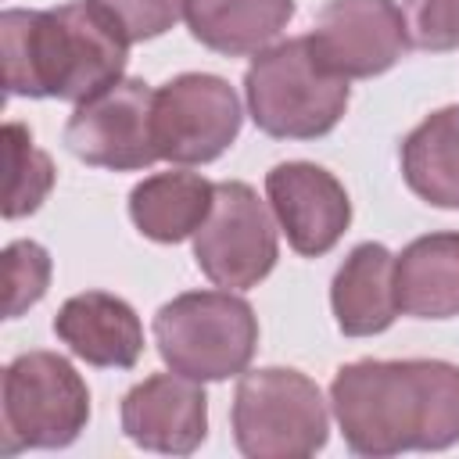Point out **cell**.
<instances>
[{
  "mask_svg": "<svg viewBox=\"0 0 459 459\" xmlns=\"http://www.w3.org/2000/svg\"><path fill=\"white\" fill-rule=\"evenodd\" d=\"M330 405L359 455L441 452L459 441V366L445 359H359L333 373Z\"/></svg>",
  "mask_w": 459,
  "mask_h": 459,
  "instance_id": "6da1fadb",
  "label": "cell"
},
{
  "mask_svg": "<svg viewBox=\"0 0 459 459\" xmlns=\"http://www.w3.org/2000/svg\"><path fill=\"white\" fill-rule=\"evenodd\" d=\"M0 50L11 97L82 104L122 79L129 39L93 0H68L47 11L7 7L0 14Z\"/></svg>",
  "mask_w": 459,
  "mask_h": 459,
  "instance_id": "7a4b0ae2",
  "label": "cell"
},
{
  "mask_svg": "<svg viewBox=\"0 0 459 459\" xmlns=\"http://www.w3.org/2000/svg\"><path fill=\"white\" fill-rule=\"evenodd\" d=\"M244 97L265 136L316 140L341 122L351 86L319 61L308 36H294L255 54L244 72Z\"/></svg>",
  "mask_w": 459,
  "mask_h": 459,
  "instance_id": "3957f363",
  "label": "cell"
},
{
  "mask_svg": "<svg viewBox=\"0 0 459 459\" xmlns=\"http://www.w3.org/2000/svg\"><path fill=\"white\" fill-rule=\"evenodd\" d=\"M154 344L169 369L230 380L247 369L258 344V316L233 290H186L154 312Z\"/></svg>",
  "mask_w": 459,
  "mask_h": 459,
  "instance_id": "277c9868",
  "label": "cell"
},
{
  "mask_svg": "<svg viewBox=\"0 0 459 459\" xmlns=\"http://www.w3.org/2000/svg\"><path fill=\"white\" fill-rule=\"evenodd\" d=\"M330 416L312 377L287 366L240 373L233 441L247 459H305L326 445Z\"/></svg>",
  "mask_w": 459,
  "mask_h": 459,
  "instance_id": "5b68a950",
  "label": "cell"
},
{
  "mask_svg": "<svg viewBox=\"0 0 459 459\" xmlns=\"http://www.w3.org/2000/svg\"><path fill=\"white\" fill-rule=\"evenodd\" d=\"M90 423V387L57 351H25L7 362L0 391V452L65 448Z\"/></svg>",
  "mask_w": 459,
  "mask_h": 459,
  "instance_id": "8992f818",
  "label": "cell"
},
{
  "mask_svg": "<svg viewBox=\"0 0 459 459\" xmlns=\"http://www.w3.org/2000/svg\"><path fill=\"white\" fill-rule=\"evenodd\" d=\"M273 219V208L255 194V186L240 179L215 183L212 212L194 233L197 269L226 290L258 287L280 258Z\"/></svg>",
  "mask_w": 459,
  "mask_h": 459,
  "instance_id": "52a82bcc",
  "label": "cell"
},
{
  "mask_svg": "<svg viewBox=\"0 0 459 459\" xmlns=\"http://www.w3.org/2000/svg\"><path fill=\"white\" fill-rule=\"evenodd\" d=\"M240 122V97L219 75L183 72L154 90V143L165 161H215L237 140Z\"/></svg>",
  "mask_w": 459,
  "mask_h": 459,
  "instance_id": "ba28073f",
  "label": "cell"
},
{
  "mask_svg": "<svg viewBox=\"0 0 459 459\" xmlns=\"http://www.w3.org/2000/svg\"><path fill=\"white\" fill-rule=\"evenodd\" d=\"M65 147L93 169L136 172L154 165V90L143 79H118L75 104L65 122Z\"/></svg>",
  "mask_w": 459,
  "mask_h": 459,
  "instance_id": "9c48e42d",
  "label": "cell"
},
{
  "mask_svg": "<svg viewBox=\"0 0 459 459\" xmlns=\"http://www.w3.org/2000/svg\"><path fill=\"white\" fill-rule=\"evenodd\" d=\"M308 43L330 72L369 79L405 57L409 32L394 0H326Z\"/></svg>",
  "mask_w": 459,
  "mask_h": 459,
  "instance_id": "30bf717a",
  "label": "cell"
},
{
  "mask_svg": "<svg viewBox=\"0 0 459 459\" xmlns=\"http://www.w3.org/2000/svg\"><path fill=\"white\" fill-rule=\"evenodd\" d=\"M265 194L287 244L305 258L326 255L351 222V201L323 165L280 161L265 172Z\"/></svg>",
  "mask_w": 459,
  "mask_h": 459,
  "instance_id": "8fae6325",
  "label": "cell"
},
{
  "mask_svg": "<svg viewBox=\"0 0 459 459\" xmlns=\"http://www.w3.org/2000/svg\"><path fill=\"white\" fill-rule=\"evenodd\" d=\"M122 430L133 445L161 455H190L208 434V394L183 373H154L126 391Z\"/></svg>",
  "mask_w": 459,
  "mask_h": 459,
  "instance_id": "7c38bea8",
  "label": "cell"
},
{
  "mask_svg": "<svg viewBox=\"0 0 459 459\" xmlns=\"http://www.w3.org/2000/svg\"><path fill=\"white\" fill-rule=\"evenodd\" d=\"M54 333L72 355L100 369H133L143 351L136 308L108 290L72 294L54 316Z\"/></svg>",
  "mask_w": 459,
  "mask_h": 459,
  "instance_id": "4fadbf2b",
  "label": "cell"
},
{
  "mask_svg": "<svg viewBox=\"0 0 459 459\" xmlns=\"http://www.w3.org/2000/svg\"><path fill=\"white\" fill-rule=\"evenodd\" d=\"M330 308L348 337L384 333L402 312L394 290V255L377 240L355 244L333 273Z\"/></svg>",
  "mask_w": 459,
  "mask_h": 459,
  "instance_id": "5bb4252c",
  "label": "cell"
},
{
  "mask_svg": "<svg viewBox=\"0 0 459 459\" xmlns=\"http://www.w3.org/2000/svg\"><path fill=\"white\" fill-rule=\"evenodd\" d=\"M398 308L416 319L459 316V233H427L394 258Z\"/></svg>",
  "mask_w": 459,
  "mask_h": 459,
  "instance_id": "9a60e30c",
  "label": "cell"
},
{
  "mask_svg": "<svg viewBox=\"0 0 459 459\" xmlns=\"http://www.w3.org/2000/svg\"><path fill=\"white\" fill-rule=\"evenodd\" d=\"M190 36L226 57H244L273 47L294 18V0H186Z\"/></svg>",
  "mask_w": 459,
  "mask_h": 459,
  "instance_id": "2e32d148",
  "label": "cell"
},
{
  "mask_svg": "<svg viewBox=\"0 0 459 459\" xmlns=\"http://www.w3.org/2000/svg\"><path fill=\"white\" fill-rule=\"evenodd\" d=\"M215 183L197 172H154L129 190V219L133 226L158 244H179L201 230L212 212Z\"/></svg>",
  "mask_w": 459,
  "mask_h": 459,
  "instance_id": "e0dca14e",
  "label": "cell"
},
{
  "mask_svg": "<svg viewBox=\"0 0 459 459\" xmlns=\"http://www.w3.org/2000/svg\"><path fill=\"white\" fill-rule=\"evenodd\" d=\"M402 176L434 208H459V104L430 111L398 147Z\"/></svg>",
  "mask_w": 459,
  "mask_h": 459,
  "instance_id": "ac0fdd59",
  "label": "cell"
},
{
  "mask_svg": "<svg viewBox=\"0 0 459 459\" xmlns=\"http://www.w3.org/2000/svg\"><path fill=\"white\" fill-rule=\"evenodd\" d=\"M4 143H7V197H4V215L22 219L43 204V197L54 186V161L32 143V133L22 122L4 126Z\"/></svg>",
  "mask_w": 459,
  "mask_h": 459,
  "instance_id": "d6986e66",
  "label": "cell"
},
{
  "mask_svg": "<svg viewBox=\"0 0 459 459\" xmlns=\"http://www.w3.org/2000/svg\"><path fill=\"white\" fill-rule=\"evenodd\" d=\"M4 273H7V308L4 312H7V319H14L47 294L50 255L36 240H14L4 251Z\"/></svg>",
  "mask_w": 459,
  "mask_h": 459,
  "instance_id": "ffe728a7",
  "label": "cell"
},
{
  "mask_svg": "<svg viewBox=\"0 0 459 459\" xmlns=\"http://www.w3.org/2000/svg\"><path fill=\"white\" fill-rule=\"evenodd\" d=\"M402 14L412 47L430 54L459 47V0H405Z\"/></svg>",
  "mask_w": 459,
  "mask_h": 459,
  "instance_id": "44dd1931",
  "label": "cell"
},
{
  "mask_svg": "<svg viewBox=\"0 0 459 459\" xmlns=\"http://www.w3.org/2000/svg\"><path fill=\"white\" fill-rule=\"evenodd\" d=\"M93 4L122 29L129 43H143L169 32L186 11V0H93Z\"/></svg>",
  "mask_w": 459,
  "mask_h": 459,
  "instance_id": "7402d4cb",
  "label": "cell"
}]
</instances>
